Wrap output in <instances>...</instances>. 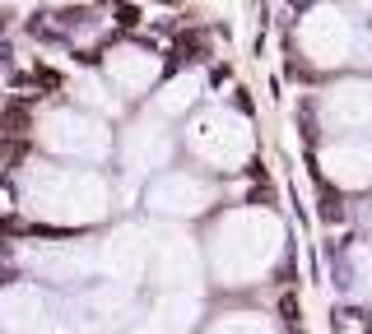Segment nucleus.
Instances as JSON below:
<instances>
[{"instance_id":"nucleus-5","label":"nucleus","mask_w":372,"mask_h":334,"mask_svg":"<svg viewBox=\"0 0 372 334\" xmlns=\"http://www.w3.org/2000/svg\"><path fill=\"white\" fill-rule=\"evenodd\" d=\"M144 204L154 213H172V218H191V213L210 209V186L201 177H186V172H168L144 191Z\"/></svg>"},{"instance_id":"nucleus-2","label":"nucleus","mask_w":372,"mask_h":334,"mask_svg":"<svg viewBox=\"0 0 372 334\" xmlns=\"http://www.w3.org/2000/svg\"><path fill=\"white\" fill-rule=\"evenodd\" d=\"M28 139H37L46 153H65V158H84V163H98L112 153L108 125L75 107H46L42 116H33Z\"/></svg>"},{"instance_id":"nucleus-6","label":"nucleus","mask_w":372,"mask_h":334,"mask_svg":"<svg viewBox=\"0 0 372 334\" xmlns=\"http://www.w3.org/2000/svg\"><path fill=\"white\" fill-rule=\"evenodd\" d=\"M168 153H172V135L158 121H144L140 116L135 125H126V167L154 172V167L168 163Z\"/></svg>"},{"instance_id":"nucleus-3","label":"nucleus","mask_w":372,"mask_h":334,"mask_svg":"<svg viewBox=\"0 0 372 334\" xmlns=\"http://www.w3.org/2000/svg\"><path fill=\"white\" fill-rule=\"evenodd\" d=\"M186 144H191L196 158H205L219 172H237L251 153L247 125L237 121V116H228V112H201L191 121V130H186Z\"/></svg>"},{"instance_id":"nucleus-1","label":"nucleus","mask_w":372,"mask_h":334,"mask_svg":"<svg viewBox=\"0 0 372 334\" xmlns=\"http://www.w3.org/2000/svg\"><path fill=\"white\" fill-rule=\"evenodd\" d=\"M33 213L37 223L51 228H84L108 213V182L98 172H75V167L46 163V158H24L15 167V209Z\"/></svg>"},{"instance_id":"nucleus-4","label":"nucleus","mask_w":372,"mask_h":334,"mask_svg":"<svg viewBox=\"0 0 372 334\" xmlns=\"http://www.w3.org/2000/svg\"><path fill=\"white\" fill-rule=\"evenodd\" d=\"M98 65H103V75H108V89H117L121 98H144V93L154 89V79L163 75V56H158V46H144V42H112L98 51Z\"/></svg>"}]
</instances>
